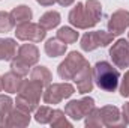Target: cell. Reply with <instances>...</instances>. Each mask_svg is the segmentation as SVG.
Segmentation results:
<instances>
[{
    "label": "cell",
    "instance_id": "cell-1",
    "mask_svg": "<svg viewBox=\"0 0 129 128\" xmlns=\"http://www.w3.org/2000/svg\"><path fill=\"white\" fill-rule=\"evenodd\" d=\"M102 17V6L98 0H87L86 3H77L69 12V23L77 29H90L96 26Z\"/></svg>",
    "mask_w": 129,
    "mask_h": 128
},
{
    "label": "cell",
    "instance_id": "cell-2",
    "mask_svg": "<svg viewBox=\"0 0 129 128\" xmlns=\"http://www.w3.org/2000/svg\"><path fill=\"white\" fill-rule=\"evenodd\" d=\"M42 84L35 80H23L18 89V95L15 99V104L20 110H24L27 113H32L38 109L41 94H42Z\"/></svg>",
    "mask_w": 129,
    "mask_h": 128
},
{
    "label": "cell",
    "instance_id": "cell-3",
    "mask_svg": "<svg viewBox=\"0 0 129 128\" xmlns=\"http://www.w3.org/2000/svg\"><path fill=\"white\" fill-rule=\"evenodd\" d=\"M93 80L99 89L105 92H114L119 88L120 74L111 63L101 60L93 66Z\"/></svg>",
    "mask_w": 129,
    "mask_h": 128
},
{
    "label": "cell",
    "instance_id": "cell-4",
    "mask_svg": "<svg viewBox=\"0 0 129 128\" xmlns=\"http://www.w3.org/2000/svg\"><path fill=\"white\" fill-rule=\"evenodd\" d=\"M89 62L77 51H71L68 54V57L64 59L62 63L59 65L57 68V72H59V77L63 78V80H74L75 75L84 68L87 66Z\"/></svg>",
    "mask_w": 129,
    "mask_h": 128
},
{
    "label": "cell",
    "instance_id": "cell-5",
    "mask_svg": "<svg viewBox=\"0 0 129 128\" xmlns=\"http://www.w3.org/2000/svg\"><path fill=\"white\" fill-rule=\"evenodd\" d=\"M114 39V35L111 32H104V30H96V32H87L81 38V48L84 51H93L99 47H107L111 44Z\"/></svg>",
    "mask_w": 129,
    "mask_h": 128
},
{
    "label": "cell",
    "instance_id": "cell-6",
    "mask_svg": "<svg viewBox=\"0 0 129 128\" xmlns=\"http://www.w3.org/2000/svg\"><path fill=\"white\" fill-rule=\"evenodd\" d=\"M93 109H95V99L90 96H86L78 101L77 99L69 101L64 107V115H68L69 118H72L75 121H80L84 116H87Z\"/></svg>",
    "mask_w": 129,
    "mask_h": 128
},
{
    "label": "cell",
    "instance_id": "cell-7",
    "mask_svg": "<svg viewBox=\"0 0 129 128\" xmlns=\"http://www.w3.org/2000/svg\"><path fill=\"white\" fill-rule=\"evenodd\" d=\"M75 92L74 86L69 83H54L48 84V88L44 92V101L47 104H59L64 98H69Z\"/></svg>",
    "mask_w": 129,
    "mask_h": 128
},
{
    "label": "cell",
    "instance_id": "cell-8",
    "mask_svg": "<svg viewBox=\"0 0 129 128\" xmlns=\"http://www.w3.org/2000/svg\"><path fill=\"white\" fill-rule=\"evenodd\" d=\"M45 33H47V30L41 24H35L30 21L17 24V27H15L17 38L21 41H29V42H41L45 38Z\"/></svg>",
    "mask_w": 129,
    "mask_h": 128
},
{
    "label": "cell",
    "instance_id": "cell-9",
    "mask_svg": "<svg viewBox=\"0 0 129 128\" xmlns=\"http://www.w3.org/2000/svg\"><path fill=\"white\" fill-rule=\"evenodd\" d=\"M110 57L117 68L129 66V42L126 39H117L110 48Z\"/></svg>",
    "mask_w": 129,
    "mask_h": 128
},
{
    "label": "cell",
    "instance_id": "cell-10",
    "mask_svg": "<svg viewBox=\"0 0 129 128\" xmlns=\"http://www.w3.org/2000/svg\"><path fill=\"white\" fill-rule=\"evenodd\" d=\"M128 27H129V12L128 11L120 9V11H116V12L110 17L108 30L113 33L114 36L123 33Z\"/></svg>",
    "mask_w": 129,
    "mask_h": 128
},
{
    "label": "cell",
    "instance_id": "cell-11",
    "mask_svg": "<svg viewBox=\"0 0 129 128\" xmlns=\"http://www.w3.org/2000/svg\"><path fill=\"white\" fill-rule=\"evenodd\" d=\"M101 110V116H102V122L104 127H122L126 125L123 116L120 115V110L114 105H105Z\"/></svg>",
    "mask_w": 129,
    "mask_h": 128
},
{
    "label": "cell",
    "instance_id": "cell-12",
    "mask_svg": "<svg viewBox=\"0 0 129 128\" xmlns=\"http://www.w3.org/2000/svg\"><path fill=\"white\" fill-rule=\"evenodd\" d=\"M75 84H77V89L80 94H87V92H92L93 89V71L90 69V66H84L74 78Z\"/></svg>",
    "mask_w": 129,
    "mask_h": 128
},
{
    "label": "cell",
    "instance_id": "cell-13",
    "mask_svg": "<svg viewBox=\"0 0 129 128\" xmlns=\"http://www.w3.org/2000/svg\"><path fill=\"white\" fill-rule=\"evenodd\" d=\"M15 57L18 60L24 62L26 65L32 66V65L38 63V60H39V51L33 44H23L18 48V53H17Z\"/></svg>",
    "mask_w": 129,
    "mask_h": 128
},
{
    "label": "cell",
    "instance_id": "cell-14",
    "mask_svg": "<svg viewBox=\"0 0 129 128\" xmlns=\"http://www.w3.org/2000/svg\"><path fill=\"white\" fill-rule=\"evenodd\" d=\"M30 122V113L20 110L18 107L15 110H12L6 119V125L5 127H26Z\"/></svg>",
    "mask_w": 129,
    "mask_h": 128
},
{
    "label": "cell",
    "instance_id": "cell-15",
    "mask_svg": "<svg viewBox=\"0 0 129 128\" xmlns=\"http://www.w3.org/2000/svg\"><path fill=\"white\" fill-rule=\"evenodd\" d=\"M66 45L62 39H59L57 36L56 38H50L45 44V53L50 56V57H59V56H63L64 51H66Z\"/></svg>",
    "mask_w": 129,
    "mask_h": 128
},
{
    "label": "cell",
    "instance_id": "cell-16",
    "mask_svg": "<svg viewBox=\"0 0 129 128\" xmlns=\"http://www.w3.org/2000/svg\"><path fill=\"white\" fill-rule=\"evenodd\" d=\"M21 77L18 74H15L14 71L5 74L2 77V83H3V89L5 92H9V94H14V92H18L20 89V84H21Z\"/></svg>",
    "mask_w": 129,
    "mask_h": 128
},
{
    "label": "cell",
    "instance_id": "cell-17",
    "mask_svg": "<svg viewBox=\"0 0 129 128\" xmlns=\"http://www.w3.org/2000/svg\"><path fill=\"white\" fill-rule=\"evenodd\" d=\"M17 56V44L14 39H0V60H12Z\"/></svg>",
    "mask_w": 129,
    "mask_h": 128
},
{
    "label": "cell",
    "instance_id": "cell-18",
    "mask_svg": "<svg viewBox=\"0 0 129 128\" xmlns=\"http://www.w3.org/2000/svg\"><path fill=\"white\" fill-rule=\"evenodd\" d=\"M9 14H11V17H12L15 26H17V24H23V23H29V21L32 20V11H30V8L26 6V5H20V6L14 8Z\"/></svg>",
    "mask_w": 129,
    "mask_h": 128
},
{
    "label": "cell",
    "instance_id": "cell-19",
    "mask_svg": "<svg viewBox=\"0 0 129 128\" xmlns=\"http://www.w3.org/2000/svg\"><path fill=\"white\" fill-rule=\"evenodd\" d=\"M59 23H60V14L56 12V11H48V12H45V14L41 17V20H39V24H41L45 30H51V29L57 27Z\"/></svg>",
    "mask_w": 129,
    "mask_h": 128
},
{
    "label": "cell",
    "instance_id": "cell-20",
    "mask_svg": "<svg viewBox=\"0 0 129 128\" xmlns=\"http://www.w3.org/2000/svg\"><path fill=\"white\" fill-rule=\"evenodd\" d=\"M30 77H32V80L41 83L42 86H48L51 83V80H53L51 78V72L45 66H36V68H33Z\"/></svg>",
    "mask_w": 129,
    "mask_h": 128
},
{
    "label": "cell",
    "instance_id": "cell-21",
    "mask_svg": "<svg viewBox=\"0 0 129 128\" xmlns=\"http://www.w3.org/2000/svg\"><path fill=\"white\" fill-rule=\"evenodd\" d=\"M12 112V99L9 96L0 95V127L6 125V119Z\"/></svg>",
    "mask_w": 129,
    "mask_h": 128
},
{
    "label": "cell",
    "instance_id": "cell-22",
    "mask_svg": "<svg viewBox=\"0 0 129 128\" xmlns=\"http://www.w3.org/2000/svg\"><path fill=\"white\" fill-rule=\"evenodd\" d=\"M57 38L62 39L64 44H72L78 39V32L71 27H60L57 32Z\"/></svg>",
    "mask_w": 129,
    "mask_h": 128
},
{
    "label": "cell",
    "instance_id": "cell-23",
    "mask_svg": "<svg viewBox=\"0 0 129 128\" xmlns=\"http://www.w3.org/2000/svg\"><path fill=\"white\" fill-rule=\"evenodd\" d=\"M53 109L50 107H41V109H36L35 110V119L39 122V124H50L51 119H53Z\"/></svg>",
    "mask_w": 129,
    "mask_h": 128
},
{
    "label": "cell",
    "instance_id": "cell-24",
    "mask_svg": "<svg viewBox=\"0 0 129 128\" xmlns=\"http://www.w3.org/2000/svg\"><path fill=\"white\" fill-rule=\"evenodd\" d=\"M86 125L87 127H104V122H102V116H101V110L99 109H93L86 116Z\"/></svg>",
    "mask_w": 129,
    "mask_h": 128
},
{
    "label": "cell",
    "instance_id": "cell-25",
    "mask_svg": "<svg viewBox=\"0 0 129 128\" xmlns=\"http://www.w3.org/2000/svg\"><path fill=\"white\" fill-rule=\"evenodd\" d=\"M15 26L12 17L9 12H0V33H6V32H11L12 27Z\"/></svg>",
    "mask_w": 129,
    "mask_h": 128
},
{
    "label": "cell",
    "instance_id": "cell-26",
    "mask_svg": "<svg viewBox=\"0 0 129 128\" xmlns=\"http://www.w3.org/2000/svg\"><path fill=\"white\" fill-rule=\"evenodd\" d=\"M50 124H51V127H72V124L66 121L64 112H62V110H54L53 112V119H51Z\"/></svg>",
    "mask_w": 129,
    "mask_h": 128
},
{
    "label": "cell",
    "instance_id": "cell-27",
    "mask_svg": "<svg viewBox=\"0 0 129 128\" xmlns=\"http://www.w3.org/2000/svg\"><path fill=\"white\" fill-rule=\"evenodd\" d=\"M11 68H12V71L15 72V74H18L20 77H24V75H27L29 74V65H26L24 62H21V60H18L17 57H14L12 60H11Z\"/></svg>",
    "mask_w": 129,
    "mask_h": 128
},
{
    "label": "cell",
    "instance_id": "cell-28",
    "mask_svg": "<svg viewBox=\"0 0 129 128\" xmlns=\"http://www.w3.org/2000/svg\"><path fill=\"white\" fill-rule=\"evenodd\" d=\"M120 95L129 96V71L125 72V77H123V80H122V84H120Z\"/></svg>",
    "mask_w": 129,
    "mask_h": 128
},
{
    "label": "cell",
    "instance_id": "cell-29",
    "mask_svg": "<svg viewBox=\"0 0 129 128\" xmlns=\"http://www.w3.org/2000/svg\"><path fill=\"white\" fill-rule=\"evenodd\" d=\"M123 119H125V122L129 124V102H126L125 105H123Z\"/></svg>",
    "mask_w": 129,
    "mask_h": 128
},
{
    "label": "cell",
    "instance_id": "cell-30",
    "mask_svg": "<svg viewBox=\"0 0 129 128\" xmlns=\"http://www.w3.org/2000/svg\"><path fill=\"white\" fill-rule=\"evenodd\" d=\"M36 2H38V3H41L42 6H51L56 0H36Z\"/></svg>",
    "mask_w": 129,
    "mask_h": 128
},
{
    "label": "cell",
    "instance_id": "cell-31",
    "mask_svg": "<svg viewBox=\"0 0 129 128\" xmlns=\"http://www.w3.org/2000/svg\"><path fill=\"white\" fill-rule=\"evenodd\" d=\"M59 5H62V6H69V5H72L74 3V0H56Z\"/></svg>",
    "mask_w": 129,
    "mask_h": 128
},
{
    "label": "cell",
    "instance_id": "cell-32",
    "mask_svg": "<svg viewBox=\"0 0 129 128\" xmlns=\"http://www.w3.org/2000/svg\"><path fill=\"white\" fill-rule=\"evenodd\" d=\"M3 89V83H2V77H0V91Z\"/></svg>",
    "mask_w": 129,
    "mask_h": 128
},
{
    "label": "cell",
    "instance_id": "cell-33",
    "mask_svg": "<svg viewBox=\"0 0 129 128\" xmlns=\"http://www.w3.org/2000/svg\"><path fill=\"white\" fill-rule=\"evenodd\" d=\"M128 38H129V33H128Z\"/></svg>",
    "mask_w": 129,
    "mask_h": 128
}]
</instances>
